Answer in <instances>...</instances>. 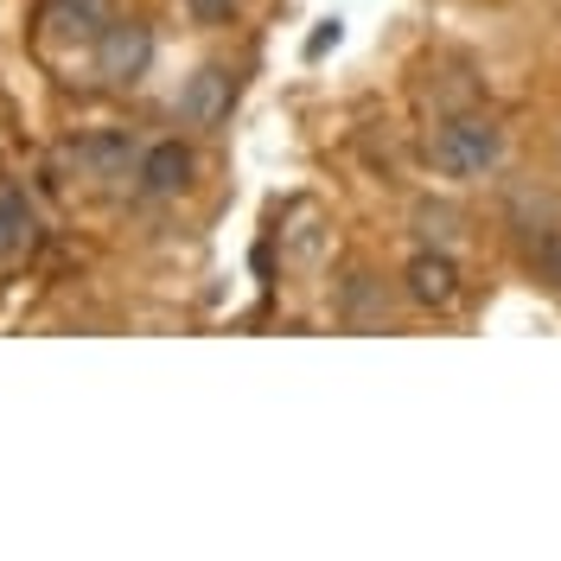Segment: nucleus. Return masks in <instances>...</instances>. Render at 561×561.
Returning <instances> with one entry per match:
<instances>
[{"label": "nucleus", "mask_w": 561, "mask_h": 561, "mask_svg": "<svg viewBox=\"0 0 561 561\" xmlns=\"http://www.w3.org/2000/svg\"><path fill=\"white\" fill-rule=\"evenodd\" d=\"M192 179H198V153H192L179 135L147 140V147H140V160H135V192H140V198L173 205V198L192 192Z\"/></svg>", "instance_id": "20e7f679"}, {"label": "nucleus", "mask_w": 561, "mask_h": 561, "mask_svg": "<svg viewBox=\"0 0 561 561\" xmlns=\"http://www.w3.org/2000/svg\"><path fill=\"white\" fill-rule=\"evenodd\" d=\"M402 294L415 300L421 313H454L459 294H466V275H459L454 249L440 243H421L409 262H402Z\"/></svg>", "instance_id": "7ed1b4c3"}, {"label": "nucleus", "mask_w": 561, "mask_h": 561, "mask_svg": "<svg viewBox=\"0 0 561 561\" xmlns=\"http://www.w3.org/2000/svg\"><path fill=\"white\" fill-rule=\"evenodd\" d=\"M90 51H96V77H103L108 90H128V83H140V77L153 70V26H147L140 13L108 20Z\"/></svg>", "instance_id": "f03ea898"}, {"label": "nucleus", "mask_w": 561, "mask_h": 561, "mask_svg": "<svg viewBox=\"0 0 561 561\" xmlns=\"http://www.w3.org/2000/svg\"><path fill=\"white\" fill-rule=\"evenodd\" d=\"M179 7H185V20H192V26H205V33L230 26V20L243 13V0H179Z\"/></svg>", "instance_id": "9d476101"}, {"label": "nucleus", "mask_w": 561, "mask_h": 561, "mask_svg": "<svg viewBox=\"0 0 561 561\" xmlns=\"http://www.w3.org/2000/svg\"><path fill=\"white\" fill-rule=\"evenodd\" d=\"M108 20H115V0H45V38L58 45H96Z\"/></svg>", "instance_id": "0eeeda50"}, {"label": "nucleus", "mask_w": 561, "mask_h": 561, "mask_svg": "<svg viewBox=\"0 0 561 561\" xmlns=\"http://www.w3.org/2000/svg\"><path fill=\"white\" fill-rule=\"evenodd\" d=\"M529 262H536V275L561 294V230H542V237H536V249H529Z\"/></svg>", "instance_id": "9b49d317"}, {"label": "nucleus", "mask_w": 561, "mask_h": 561, "mask_svg": "<svg viewBox=\"0 0 561 561\" xmlns=\"http://www.w3.org/2000/svg\"><path fill=\"white\" fill-rule=\"evenodd\" d=\"M415 230H421V243L454 249V243H459V210H447V205H421V210H415Z\"/></svg>", "instance_id": "1a4fd4ad"}, {"label": "nucleus", "mask_w": 561, "mask_h": 561, "mask_svg": "<svg viewBox=\"0 0 561 561\" xmlns=\"http://www.w3.org/2000/svg\"><path fill=\"white\" fill-rule=\"evenodd\" d=\"M38 243V210L20 185H0V262H20Z\"/></svg>", "instance_id": "6e6552de"}, {"label": "nucleus", "mask_w": 561, "mask_h": 561, "mask_svg": "<svg viewBox=\"0 0 561 561\" xmlns=\"http://www.w3.org/2000/svg\"><path fill=\"white\" fill-rule=\"evenodd\" d=\"M230 96H237V77H230L224 65H198L185 83H179V96H173L179 128H198V135H210V128L230 115Z\"/></svg>", "instance_id": "39448f33"}, {"label": "nucleus", "mask_w": 561, "mask_h": 561, "mask_svg": "<svg viewBox=\"0 0 561 561\" xmlns=\"http://www.w3.org/2000/svg\"><path fill=\"white\" fill-rule=\"evenodd\" d=\"M427 173L447 185H479L504 167V122L485 108H454L427 128Z\"/></svg>", "instance_id": "f257e3e1"}, {"label": "nucleus", "mask_w": 561, "mask_h": 561, "mask_svg": "<svg viewBox=\"0 0 561 561\" xmlns=\"http://www.w3.org/2000/svg\"><path fill=\"white\" fill-rule=\"evenodd\" d=\"M135 160H140V140L128 128H96V135H77L70 140V167L96 185H122L135 179Z\"/></svg>", "instance_id": "423d86ee"}]
</instances>
